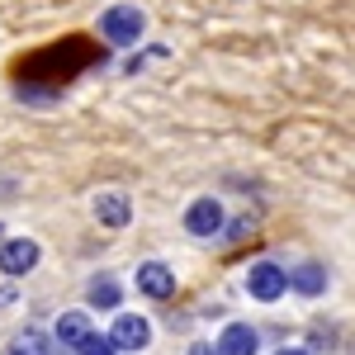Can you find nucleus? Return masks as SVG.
Wrapping results in <instances>:
<instances>
[{"label":"nucleus","mask_w":355,"mask_h":355,"mask_svg":"<svg viewBox=\"0 0 355 355\" xmlns=\"http://www.w3.org/2000/svg\"><path fill=\"white\" fill-rule=\"evenodd\" d=\"M142 10L137 5H114V10H105L100 15V38L105 43H114V48H133L137 38H142Z\"/></svg>","instance_id":"f257e3e1"},{"label":"nucleus","mask_w":355,"mask_h":355,"mask_svg":"<svg viewBox=\"0 0 355 355\" xmlns=\"http://www.w3.org/2000/svg\"><path fill=\"white\" fill-rule=\"evenodd\" d=\"M246 289H251V299L275 303L279 294H289V270L275 266V261H261V266H251V275H246Z\"/></svg>","instance_id":"f03ea898"},{"label":"nucleus","mask_w":355,"mask_h":355,"mask_svg":"<svg viewBox=\"0 0 355 355\" xmlns=\"http://www.w3.org/2000/svg\"><path fill=\"white\" fill-rule=\"evenodd\" d=\"M223 204L214 199V194H204V199H194L190 209H185V232L190 237H218L223 232Z\"/></svg>","instance_id":"7ed1b4c3"},{"label":"nucleus","mask_w":355,"mask_h":355,"mask_svg":"<svg viewBox=\"0 0 355 355\" xmlns=\"http://www.w3.org/2000/svg\"><path fill=\"white\" fill-rule=\"evenodd\" d=\"M110 341H114V351H142L152 341V322L137 318V313H123V318H114Z\"/></svg>","instance_id":"20e7f679"},{"label":"nucleus","mask_w":355,"mask_h":355,"mask_svg":"<svg viewBox=\"0 0 355 355\" xmlns=\"http://www.w3.org/2000/svg\"><path fill=\"white\" fill-rule=\"evenodd\" d=\"M137 294L147 299H171L175 294V270L166 261H142L137 266Z\"/></svg>","instance_id":"39448f33"},{"label":"nucleus","mask_w":355,"mask_h":355,"mask_svg":"<svg viewBox=\"0 0 355 355\" xmlns=\"http://www.w3.org/2000/svg\"><path fill=\"white\" fill-rule=\"evenodd\" d=\"M38 242H28V237H15V242H0V270L5 275H28L38 266Z\"/></svg>","instance_id":"423d86ee"},{"label":"nucleus","mask_w":355,"mask_h":355,"mask_svg":"<svg viewBox=\"0 0 355 355\" xmlns=\"http://www.w3.org/2000/svg\"><path fill=\"white\" fill-rule=\"evenodd\" d=\"M289 289L303 294V299H313V294H322V289H327V270H322L318 261H299V266L289 270Z\"/></svg>","instance_id":"0eeeda50"},{"label":"nucleus","mask_w":355,"mask_h":355,"mask_svg":"<svg viewBox=\"0 0 355 355\" xmlns=\"http://www.w3.org/2000/svg\"><path fill=\"white\" fill-rule=\"evenodd\" d=\"M256 346H261V336H256V327H246V322H232L218 336V355H256Z\"/></svg>","instance_id":"6e6552de"},{"label":"nucleus","mask_w":355,"mask_h":355,"mask_svg":"<svg viewBox=\"0 0 355 355\" xmlns=\"http://www.w3.org/2000/svg\"><path fill=\"white\" fill-rule=\"evenodd\" d=\"M95 218L105 223V227H123V223L133 218V204H128V194H119V190L100 194V199H95Z\"/></svg>","instance_id":"1a4fd4ad"},{"label":"nucleus","mask_w":355,"mask_h":355,"mask_svg":"<svg viewBox=\"0 0 355 355\" xmlns=\"http://www.w3.org/2000/svg\"><path fill=\"white\" fill-rule=\"evenodd\" d=\"M90 331H95V327H90V318H85V313H62V318H57V327H53V341L67 351V346H81Z\"/></svg>","instance_id":"9d476101"},{"label":"nucleus","mask_w":355,"mask_h":355,"mask_svg":"<svg viewBox=\"0 0 355 355\" xmlns=\"http://www.w3.org/2000/svg\"><path fill=\"white\" fill-rule=\"evenodd\" d=\"M85 299L95 303V308H119L123 289H119V279H114V275H95V279L85 284Z\"/></svg>","instance_id":"9b49d317"},{"label":"nucleus","mask_w":355,"mask_h":355,"mask_svg":"<svg viewBox=\"0 0 355 355\" xmlns=\"http://www.w3.org/2000/svg\"><path fill=\"white\" fill-rule=\"evenodd\" d=\"M76 355H119V351H114V341H110V336L90 331V336H85L81 346H76Z\"/></svg>","instance_id":"f8f14e48"},{"label":"nucleus","mask_w":355,"mask_h":355,"mask_svg":"<svg viewBox=\"0 0 355 355\" xmlns=\"http://www.w3.org/2000/svg\"><path fill=\"white\" fill-rule=\"evenodd\" d=\"M190 355H218V346H209V341H194Z\"/></svg>","instance_id":"ddd939ff"},{"label":"nucleus","mask_w":355,"mask_h":355,"mask_svg":"<svg viewBox=\"0 0 355 355\" xmlns=\"http://www.w3.org/2000/svg\"><path fill=\"white\" fill-rule=\"evenodd\" d=\"M5 303H15V289H10V284H0V308H5Z\"/></svg>","instance_id":"4468645a"},{"label":"nucleus","mask_w":355,"mask_h":355,"mask_svg":"<svg viewBox=\"0 0 355 355\" xmlns=\"http://www.w3.org/2000/svg\"><path fill=\"white\" fill-rule=\"evenodd\" d=\"M275 355H308V351H299V346H294V351H275Z\"/></svg>","instance_id":"2eb2a0df"},{"label":"nucleus","mask_w":355,"mask_h":355,"mask_svg":"<svg viewBox=\"0 0 355 355\" xmlns=\"http://www.w3.org/2000/svg\"><path fill=\"white\" fill-rule=\"evenodd\" d=\"M10 355H24V351H19V346H15V351H10Z\"/></svg>","instance_id":"dca6fc26"},{"label":"nucleus","mask_w":355,"mask_h":355,"mask_svg":"<svg viewBox=\"0 0 355 355\" xmlns=\"http://www.w3.org/2000/svg\"><path fill=\"white\" fill-rule=\"evenodd\" d=\"M0 242H5V232H0Z\"/></svg>","instance_id":"f3484780"}]
</instances>
